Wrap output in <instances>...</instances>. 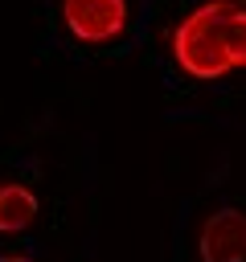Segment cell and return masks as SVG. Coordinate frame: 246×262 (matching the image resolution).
Returning a JSON list of instances; mask_svg holds the SVG:
<instances>
[{
    "label": "cell",
    "mask_w": 246,
    "mask_h": 262,
    "mask_svg": "<svg viewBox=\"0 0 246 262\" xmlns=\"http://www.w3.org/2000/svg\"><path fill=\"white\" fill-rule=\"evenodd\" d=\"M230 57H234V70L246 66V4H238V12L230 16Z\"/></svg>",
    "instance_id": "5"
},
{
    "label": "cell",
    "mask_w": 246,
    "mask_h": 262,
    "mask_svg": "<svg viewBox=\"0 0 246 262\" xmlns=\"http://www.w3.org/2000/svg\"><path fill=\"white\" fill-rule=\"evenodd\" d=\"M127 0H61V25L70 37L98 45L127 29Z\"/></svg>",
    "instance_id": "2"
},
{
    "label": "cell",
    "mask_w": 246,
    "mask_h": 262,
    "mask_svg": "<svg viewBox=\"0 0 246 262\" xmlns=\"http://www.w3.org/2000/svg\"><path fill=\"white\" fill-rule=\"evenodd\" d=\"M234 12H238V0H205L168 33L172 61L189 78L209 82V78H221L234 70V57H230V16Z\"/></svg>",
    "instance_id": "1"
},
{
    "label": "cell",
    "mask_w": 246,
    "mask_h": 262,
    "mask_svg": "<svg viewBox=\"0 0 246 262\" xmlns=\"http://www.w3.org/2000/svg\"><path fill=\"white\" fill-rule=\"evenodd\" d=\"M0 262H33V258H25V254H0Z\"/></svg>",
    "instance_id": "6"
},
{
    "label": "cell",
    "mask_w": 246,
    "mask_h": 262,
    "mask_svg": "<svg viewBox=\"0 0 246 262\" xmlns=\"http://www.w3.org/2000/svg\"><path fill=\"white\" fill-rule=\"evenodd\" d=\"M37 217V192L20 180L0 184V233H25Z\"/></svg>",
    "instance_id": "4"
},
{
    "label": "cell",
    "mask_w": 246,
    "mask_h": 262,
    "mask_svg": "<svg viewBox=\"0 0 246 262\" xmlns=\"http://www.w3.org/2000/svg\"><path fill=\"white\" fill-rule=\"evenodd\" d=\"M201 262H246V213L242 209H217L201 225Z\"/></svg>",
    "instance_id": "3"
}]
</instances>
